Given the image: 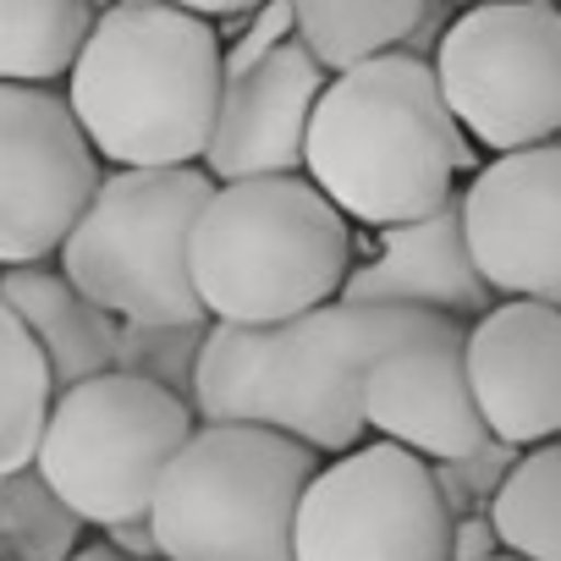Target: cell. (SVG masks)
I'll list each match as a JSON object with an SVG mask.
<instances>
[{"mask_svg":"<svg viewBox=\"0 0 561 561\" xmlns=\"http://www.w3.org/2000/svg\"><path fill=\"white\" fill-rule=\"evenodd\" d=\"M435 78L462 138L490 160L561 144V7L501 0L457 12L435 45Z\"/></svg>","mask_w":561,"mask_h":561,"instance_id":"8","label":"cell"},{"mask_svg":"<svg viewBox=\"0 0 561 561\" xmlns=\"http://www.w3.org/2000/svg\"><path fill=\"white\" fill-rule=\"evenodd\" d=\"M72 561H127V556H122V550H116L111 539H94V545H83V550H78Z\"/></svg>","mask_w":561,"mask_h":561,"instance_id":"26","label":"cell"},{"mask_svg":"<svg viewBox=\"0 0 561 561\" xmlns=\"http://www.w3.org/2000/svg\"><path fill=\"white\" fill-rule=\"evenodd\" d=\"M204 336H209V325H122L116 369L193 402V375H198Z\"/></svg>","mask_w":561,"mask_h":561,"instance_id":"23","label":"cell"},{"mask_svg":"<svg viewBox=\"0 0 561 561\" xmlns=\"http://www.w3.org/2000/svg\"><path fill=\"white\" fill-rule=\"evenodd\" d=\"M94 18L83 0H0V89L67 83Z\"/></svg>","mask_w":561,"mask_h":561,"instance_id":"18","label":"cell"},{"mask_svg":"<svg viewBox=\"0 0 561 561\" xmlns=\"http://www.w3.org/2000/svg\"><path fill=\"white\" fill-rule=\"evenodd\" d=\"M446 325L440 314L386 309V304H331L293 325L270 331L264 375H259V430H280L309 451L347 457L369 446L364 424V386L380 358L402 353L408 342Z\"/></svg>","mask_w":561,"mask_h":561,"instance_id":"7","label":"cell"},{"mask_svg":"<svg viewBox=\"0 0 561 561\" xmlns=\"http://www.w3.org/2000/svg\"><path fill=\"white\" fill-rule=\"evenodd\" d=\"M468 325L446 320L430 336L408 342L402 353L380 358L364 386V424L375 440H391L430 468L462 462L490 446V430L479 419L473 386H468Z\"/></svg>","mask_w":561,"mask_h":561,"instance_id":"13","label":"cell"},{"mask_svg":"<svg viewBox=\"0 0 561 561\" xmlns=\"http://www.w3.org/2000/svg\"><path fill=\"white\" fill-rule=\"evenodd\" d=\"M462 358L490 440L512 451L561 440V309L495 304L468 325Z\"/></svg>","mask_w":561,"mask_h":561,"instance_id":"14","label":"cell"},{"mask_svg":"<svg viewBox=\"0 0 561 561\" xmlns=\"http://www.w3.org/2000/svg\"><path fill=\"white\" fill-rule=\"evenodd\" d=\"M446 23L451 18L430 7V0H298L293 7L298 45L320 61L325 78L358 72L402 50L419 61H435Z\"/></svg>","mask_w":561,"mask_h":561,"instance_id":"17","label":"cell"},{"mask_svg":"<svg viewBox=\"0 0 561 561\" xmlns=\"http://www.w3.org/2000/svg\"><path fill=\"white\" fill-rule=\"evenodd\" d=\"M83 517L45 484L39 468L0 479V561H72Z\"/></svg>","mask_w":561,"mask_h":561,"instance_id":"22","label":"cell"},{"mask_svg":"<svg viewBox=\"0 0 561 561\" xmlns=\"http://www.w3.org/2000/svg\"><path fill=\"white\" fill-rule=\"evenodd\" d=\"M215 182L182 171H105L61 248V275L116 325H209L193 287V226Z\"/></svg>","mask_w":561,"mask_h":561,"instance_id":"5","label":"cell"},{"mask_svg":"<svg viewBox=\"0 0 561 561\" xmlns=\"http://www.w3.org/2000/svg\"><path fill=\"white\" fill-rule=\"evenodd\" d=\"M304 176L358 231H397L457 204L468 138L440 94L435 61L402 50L331 78L309 127Z\"/></svg>","mask_w":561,"mask_h":561,"instance_id":"2","label":"cell"},{"mask_svg":"<svg viewBox=\"0 0 561 561\" xmlns=\"http://www.w3.org/2000/svg\"><path fill=\"white\" fill-rule=\"evenodd\" d=\"M100 182L105 160L83 138L67 94L0 89V270L61 259Z\"/></svg>","mask_w":561,"mask_h":561,"instance_id":"10","label":"cell"},{"mask_svg":"<svg viewBox=\"0 0 561 561\" xmlns=\"http://www.w3.org/2000/svg\"><path fill=\"white\" fill-rule=\"evenodd\" d=\"M61 94L105 165H204L226 100V39L193 7L122 0L94 18Z\"/></svg>","mask_w":561,"mask_h":561,"instance_id":"1","label":"cell"},{"mask_svg":"<svg viewBox=\"0 0 561 561\" xmlns=\"http://www.w3.org/2000/svg\"><path fill=\"white\" fill-rule=\"evenodd\" d=\"M490 523L506 556L523 561H561V440L534 446L506 473Z\"/></svg>","mask_w":561,"mask_h":561,"instance_id":"20","label":"cell"},{"mask_svg":"<svg viewBox=\"0 0 561 561\" xmlns=\"http://www.w3.org/2000/svg\"><path fill=\"white\" fill-rule=\"evenodd\" d=\"M347 298L386 304V309H419V314H440L457 325H473L501 304L473 264L462 204H446L440 215L397 226V231H369V248H358V270L347 280Z\"/></svg>","mask_w":561,"mask_h":561,"instance_id":"15","label":"cell"},{"mask_svg":"<svg viewBox=\"0 0 561 561\" xmlns=\"http://www.w3.org/2000/svg\"><path fill=\"white\" fill-rule=\"evenodd\" d=\"M457 517L424 457L369 440L331 457L298 506V561H451Z\"/></svg>","mask_w":561,"mask_h":561,"instance_id":"9","label":"cell"},{"mask_svg":"<svg viewBox=\"0 0 561 561\" xmlns=\"http://www.w3.org/2000/svg\"><path fill=\"white\" fill-rule=\"evenodd\" d=\"M56 408V380L28 325L0 304V479L28 473Z\"/></svg>","mask_w":561,"mask_h":561,"instance_id":"19","label":"cell"},{"mask_svg":"<svg viewBox=\"0 0 561 561\" xmlns=\"http://www.w3.org/2000/svg\"><path fill=\"white\" fill-rule=\"evenodd\" d=\"M517 457H523V451H512V446L490 440L484 451H473V457H462V462L435 468V479H440V495H446L451 517H490V506H495V495H501L506 473L517 468Z\"/></svg>","mask_w":561,"mask_h":561,"instance_id":"24","label":"cell"},{"mask_svg":"<svg viewBox=\"0 0 561 561\" xmlns=\"http://www.w3.org/2000/svg\"><path fill=\"white\" fill-rule=\"evenodd\" d=\"M490 561H523V556H506V550H501V556H490Z\"/></svg>","mask_w":561,"mask_h":561,"instance_id":"27","label":"cell"},{"mask_svg":"<svg viewBox=\"0 0 561 561\" xmlns=\"http://www.w3.org/2000/svg\"><path fill=\"white\" fill-rule=\"evenodd\" d=\"M0 304H7L28 325V336L39 342V353L50 364V380H56V397L116 369L122 325L72 287V280L61 275V264L0 270Z\"/></svg>","mask_w":561,"mask_h":561,"instance_id":"16","label":"cell"},{"mask_svg":"<svg viewBox=\"0 0 561 561\" xmlns=\"http://www.w3.org/2000/svg\"><path fill=\"white\" fill-rule=\"evenodd\" d=\"M358 248V226L309 176L226 182L193 226V287L215 325L280 331L347 298Z\"/></svg>","mask_w":561,"mask_h":561,"instance_id":"3","label":"cell"},{"mask_svg":"<svg viewBox=\"0 0 561 561\" xmlns=\"http://www.w3.org/2000/svg\"><path fill=\"white\" fill-rule=\"evenodd\" d=\"M264 342H270V331L215 325L209 320V336H204V353H198V375H193V402H187L204 430H215V424H259Z\"/></svg>","mask_w":561,"mask_h":561,"instance_id":"21","label":"cell"},{"mask_svg":"<svg viewBox=\"0 0 561 561\" xmlns=\"http://www.w3.org/2000/svg\"><path fill=\"white\" fill-rule=\"evenodd\" d=\"M457 204L490 293L561 309V144L484 160Z\"/></svg>","mask_w":561,"mask_h":561,"instance_id":"11","label":"cell"},{"mask_svg":"<svg viewBox=\"0 0 561 561\" xmlns=\"http://www.w3.org/2000/svg\"><path fill=\"white\" fill-rule=\"evenodd\" d=\"M325 89L331 78L298 39L275 45L253 67L226 72L220 122L204 154L209 182L226 187V182H264V176H304L309 127Z\"/></svg>","mask_w":561,"mask_h":561,"instance_id":"12","label":"cell"},{"mask_svg":"<svg viewBox=\"0 0 561 561\" xmlns=\"http://www.w3.org/2000/svg\"><path fill=\"white\" fill-rule=\"evenodd\" d=\"M325 468L304 440L259 430V424H215L182 446L171 473L160 479L149 534L160 561H298V506Z\"/></svg>","mask_w":561,"mask_h":561,"instance_id":"4","label":"cell"},{"mask_svg":"<svg viewBox=\"0 0 561 561\" xmlns=\"http://www.w3.org/2000/svg\"><path fill=\"white\" fill-rule=\"evenodd\" d=\"M193 435L198 419L182 397L111 369L56 397L34 468L83 517V528H105V539H116L149 528L160 479Z\"/></svg>","mask_w":561,"mask_h":561,"instance_id":"6","label":"cell"},{"mask_svg":"<svg viewBox=\"0 0 561 561\" xmlns=\"http://www.w3.org/2000/svg\"><path fill=\"white\" fill-rule=\"evenodd\" d=\"M501 556V534L490 517H457V534H451V561H490Z\"/></svg>","mask_w":561,"mask_h":561,"instance_id":"25","label":"cell"}]
</instances>
